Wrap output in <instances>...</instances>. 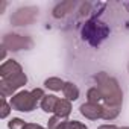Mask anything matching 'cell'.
Segmentation results:
<instances>
[{
	"instance_id": "13",
	"label": "cell",
	"mask_w": 129,
	"mask_h": 129,
	"mask_svg": "<svg viewBox=\"0 0 129 129\" xmlns=\"http://www.w3.org/2000/svg\"><path fill=\"white\" fill-rule=\"evenodd\" d=\"M87 96H88V102H91V103H102V102H103V100H102V94H100V91H99L97 87L90 88Z\"/></svg>"
},
{
	"instance_id": "9",
	"label": "cell",
	"mask_w": 129,
	"mask_h": 129,
	"mask_svg": "<svg viewBox=\"0 0 129 129\" xmlns=\"http://www.w3.org/2000/svg\"><path fill=\"white\" fill-rule=\"evenodd\" d=\"M58 102H59V99L56 97V96H53V94H50V96H44V99L41 100V108L46 111V112H55V109H56V106H58Z\"/></svg>"
},
{
	"instance_id": "6",
	"label": "cell",
	"mask_w": 129,
	"mask_h": 129,
	"mask_svg": "<svg viewBox=\"0 0 129 129\" xmlns=\"http://www.w3.org/2000/svg\"><path fill=\"white\" fill-rule=\"evenodd\" d=\"M103 109H105V106L100 105V103L87 102V103H84L81 106V114L85 115L87 118L96 120V118H103Z\"/></svg>"
},
{
	"instance_id": "5",
	"label": "cell",
	"mask_w": 129,
	"mask_h": 129,
	"mask_svg": "<svg viewBox=\"0 0 129 129\" xmlns=\"http://www.w3.org/2000/svg\"><path fill=\"white\" fill-rule=\"evenodd\" d=\"M30 40L20 37V35H6L3 40V47H8L11 50H20V49H26L30 47Z\"/></svg>"
},
{
	"instance_id": "15",
	"label": "cell",
	"mask_w": 129,
	"mask_h": 129,
	"mask_svg": "<svg viewBox=\"0 0 129 129\" xmlns=\"http://www.w3.org/2000/svg\"><path fill=\"white\" fill-rule=\"evenodd\" d=\"M26 124H27V123H24L21 118H12V120L8 123L9 129H24Z\"/></svg>"
},
{
	"instance_id": "1",
	"label": "cell",
	"mask_w": 129,
	"mask_h": 129,
	"mask_svg": "<svg viewBox=\"0 0 129 129\" xmlns=\"http://www.w3.org/2000/svg\"><path fill=\"white\" fill-rule=\"evenodd\" d=\"M0 78H2V82H0V88H2V96H11L17 88L23 87L27 81L26 75L23 73L21 67L15 61H6L2 69H0Z\"/></svg>"
},
{
	"instance_id": "20",
	"label": "cell",
	"mask_w": 129,
	"mask_h": 129,
	"mask_svg": "<svg viewBox=\"0 0 129 129\" xmlns=\"http://www.w3.org/2000/svg\"><path fill=\"white\" fill-rule=\"evenodd\" d=\"M127 69H129V66H127Z\"/></svg>"
},
{
	"instance_id": "17",
	"label": "cell",
	"mask_w": 129,
	"mask_h": 129,
	"mask_svg": "<svg viewBox=\"0 0 129 129\" xmlns=\"http://www.w3.org/2000/svg\"><path fill=\"white\" fill-rule=\"evenodd\" d=\"M24 129H44V127H41L40 124H34V123H27Z\"/></svg>"
},
{
	"instance_id": "11",
	"label": "cell",
	"mask_w": 129,
	"mask_h": 129,
	"mask_svg": "<svg viewBox=\"0 0 129 129\" xmlns=\"http://www.w3.org/2000/svg\"><path fill=\"white\" fill-rule=\"evenodd\" d=\"M75 8V3L73 2H66V3H61V5H58L56 8H55V11H53V15L58 18V17H64L66 14H69V12H72V9Z\"/></svg>"
},
{
	"instance_id": "18",
	"label": "cell",
	"mask_w": 129,
	"mask_h": 129,
	"mask_svg": "<svg viewBox=\"0 0 129 129\" xmlns=\"http://www.w3.org/2000/svg\"><path fill=\"white\" fill-rule=\"evenodd\" d=\"M99 129H118V127L114 126V124H103V126H100Z\"/></svg>"
},
{
	"instance_id": "7",
	"label": "cell",
	"mask_w": 129,
	"mask_h": 129,
	"mask_svg": "<svg viewBox=\"0 0 129 129\" xmlns=\"http://www.w3.org/2000/svg\"><path fill=\"white\" fill-rule=\"evenodd\" d=\"M35 12H37V9H34V8L18 9V11L15 12V15L11 18V21L15 23V24H26V23H29V21L34 20V17H29V14L32 15V14H35Z\"/></svg>"
},
{
	"instance_id": "14",
	"label": "cell",
	"mask_w": 129,
	"mask_h": 129,
	"mask_svg": "<svg viewBox=\"0 0 129 129\" xmlns=\"http://www.w3.org/2000/svg\"><path fill=\"white\" fill-rule=\"evenodd\" d=\"M61 129H88V127H87L85 124H82L81 121H76V120L69 121V120H66Z\"/></svg>"
},
{
	"instance_id": "3",
	"label": "cell",
	"mask_w": 129,
	"mask_h": 129,
	"mask_svg": "<svg viewBox=\"0 0 129 129\" xmlns=\"http://www.w3.org/2000/svg\"><path fill=\"white\" fill-rule=\"evenodd\" d=\"M81 35H82V40L87 41L90 46L97 47V46H100L102 41L106 40V37L109 35V27H108L103 21H100V20H97L96 17H93V18H90V20L84 24V27H82V30H81Z\"/></svg>"
},
{
	"instance_id": "12",
	"label": "cell",
	"mask_w": 129,
	"mask_h": 129,
	"mask_svg": "<svg viewBox=\"0 0 129 129\" xmlns=\"http://www.w3.org/2000/svg\"><path fill=\"white\" fill-rule=\"evenodd\" d=\"M44 85H46L47 88L53 90V91H59V90L64 88L66 82H64L62 79H59V78H50V79H47V81L44 82Z\"/></svg>"
},
{
	"instance_id": "19",
	"label": "cell",
	"mask_w": 129,
	"mask_h": 129,
	"mask_svg": "<svg viewBox=\"0 0 129 129\" xmlns=\"http://www.w3.org/2000/svg\"><path fill=\"white\" fill-rule=\"evenodd\" d=\"M123 129H129V127H123Z\"/></svg>"
},
{
	"instance_id": "4",
	"label": "cell",
	"mask_w": 129,
	"mask_h": 129,
	"mask_svg": "<svg viewBox=\"0 0 129 129\" xmlns=\"http://www.w3.org/2000/svg\"><path fill=\"white\" fill-rule=\"evenodd\" d=\"M44 91L41 88H35L32 91H21L15 96L11 97V108L17 109V111H32L38 103H41V100L44 99Z\"/></svg>"
},
{
	"instance_id": "10",
	"label": "cell",
	"mask_w": 129,
	"mask_h": 129,
	"mask_svg": "<svg viewBox=\"0 0 129 129\" xmlns=\"http://www.w3.org/2000/svg\"><path fill=\"white\" fill-rule=\"evenodd\" d=\"M62 93L67 100H76L79 97V88L72 82H66V85L62 88Z\"/></svg>"
},
{
	"instance_id": "16",
	"label": "cell",
	"mask_w": 129,
	"mask_h": 129,
	"mask_svg": "<svg viewBox=\"0 0 129 129\" xmlns=\"http://www.w3.org/2000/svg\"><path fill=\"white\" fill-rule=\"evenodd\" d=\"M8 112H9V106L6 105V100H5V97L2 99V117L5 118L6 115H8Z\"/></svg>"
},
{
	"instance_id": "8",
	"label": "cell",
	"mask_w": 129,
	"mask_h": 129,
	"mask_svg": "<svg viewBox=\"0 0 129 129\" xmlns=\"http://www.w3.org/2000/svg\"><path fill=\"white\" fill-rule=\"evenodd\" d=\"M70 111H72L70 100H67V99H59L58 106H56V109H55V115L62 117V118H67L69 114H70Z\"/></svg>"
},
{
	"instance_id": "2",
	"label": "cell",
	"mask_w": 129,
	"mask_h": 129,
	"mask_svg": "<svg viewBox=\"0 0 129 129\" xmlns=\"http://www.w3.org/2000/svg\"><path fill=\"white\" fill-rule=\"evenodd\" d=\"M94 79L97 81V88L102 94V100L105 102L103 106H121V90L118 88L117 81L105 73L94 76Z\"/></svg>"
}]
</instances>
